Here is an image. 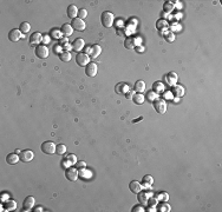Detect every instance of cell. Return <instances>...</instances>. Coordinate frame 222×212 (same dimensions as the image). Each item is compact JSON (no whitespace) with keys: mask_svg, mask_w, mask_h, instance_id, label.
<instances>
[{"mask_svg":"<svg viewBox=\"0 0 222 212\" xmlns=\"http://www.w3.org/2000/svg\"><path fill=\"white\" fill-rule=\"evenodd\" d=\"M129 90H130V87L124 83L117 84V85H116V93H118V94H125Z\"/></svg>","mask_w":222,"mask_h":212,"instance_id":"15","label":"cell"},{"mask_svg":"<svg viewBox=\"0 0 222 212\" xmlns=\"http://www.w3.org/2000/svg\"><path fill=\"white\" fill-rule=\"evenodd\" d=\"M157 202H158V200H156V198H149L146 203H148V205H149L150 207H155V206L157 205Z\"/></svg>","mask_w":222,"mask_h":212,"instance_id":"40","label":"cell"},{"mask_svg":"<svg viewBox=\"0 0 222 212\" xmlns=\"http://www.w3.org/2000/svg\"><path fill=\"white\" fill-rule=\"evenodd\" d=\"M56 146L57 145H54L53 142H44L41 146H40V149H41V152L43 153H46V154H53L54 152H56Z\"/></svg>","mask_w":222,"mask_h":212,"instance_id":"2","label":"cell"},{"mask_svg":"<svg viewBox=\"0 0 222 212\" xmlns=\"http://www.w3.org/2000/svg\"><path fill=\"white\" fill-rule=\"evenodd\" d=\"M146 99L150 101V103H154L156 99H158V94L156 93V92H154V91H149L148 93H146Z\"/></svg>","mask_w":222,"mask_h":212,"instance_id":"34","label":"cell"},{"mask_svg":"<svg viewBox=\"0 0 222 212\" xmlns=\"http://www.w3.org/2000/svg\"><path fill=\"white\" fill-rule=\"evenodd\" d=\"M59 59L61 61H70L71 60V53L69 51H63L59 53Z\"/></svg>","mask_w":222,"mask_h":212,"instance_id":"33","label":"cell"},{"mask_svg":"<svg viewBox=\"0 0 222 212\" xmlns=\"http://www.w3.org/2000/svg\"><path fill=\"white\" fill-rule=\"evenodd\" d=\"M177 79H178V76H177L175 72H170V73H168L167 76H166V80H167V83L169 84V85H175V83L177 81Z\"/></svg>","mask_w":222,"mask_h":212,"instance_id":"18","label":"cell"},{"mask_svg":"<svg viewBox=\"0 0 222 212\" xmlns=\"http://www.w3.org/2000/svg\"><path fill=\"white\" fill-rule=\"evenodd\" d=\"M34 53H36V57L39 59H45L49 57V48L45 45H38L34 50Z\"/></svg>","mask_w":222,"mask_h":212,"instance_id":"5","label":"cell"},{"mask_svg":"<svg viewBox=\"0 0 222 212\" xmlns=\"http://www.w3.org/2000/svg\"><path fill=\"white\" fill-rule=\"evenodd\" d=\"M156 197H157V199L160 198V200H162V202H167L169 199L168 193H166V192H161L160 195H156Z\"/></svg>","mask_w":222,"mask_h":212,"instance_id":"38","label":"cell"},{"mask_svg":"<svg viewBox=\"0 0 222 212\" xmlns=\"http://www.w3.org/2000/svg\"><path fill=\"white\" fill-rule=\"evenodd\" d=\"M34 211L41 212V211H43V207H41V206H38V207H36V210H34Z\"/></svg>","mask_w":222,"mask_h":212,"instance_id":"45","label":"cell"},{"mask_svg":"<svg viewBox=\"0 0 222 212\" xmlns=\"http://www.w3.org/2000/svg\"><path fill=\"white\" fill-rule=\"evenodd\" d=\"M68 17L71 18V19H75L77 15H78V8H77L76 5H73V4H71L69 5V7H68Z\"/></svg>","mask_w":222,"mask_h":212,"instance_id":"17","label":"cell"},{"mask_svg":"<svg viewBox=\"0 0 222 212\" xmlns=\"http://www.w3.org/2000/svg\"><path fill=\"white\" fill-rule=\"evenodd\" d=\"M164 39H166L168 43H173V41L175 40V36H174L173 32H167V33L164 34Z\"/></svg>","mask_w":222,"mask_h":212,"instance_id":"37","label":"cell"},{"mask_svg":"<svg viewBox=\"0 0 222 212\" xmlns=\"http://www.w3.org/2000/svg\"><path fill=\"white\" fill-rule=\"evenodd\" d=\"M157 211L160 212H169L170 211V205L168 203H166V202H163L161 204L157 205Z\"/></svg>","mask_w":222,"mask_h":212,"instance_id":"31","label":"cell"},{"mask_svg":"<svg viewBox=\"0 0 222 212\" xmlns=\"http://www.w3.org/2000/svg\"><path fill=\"white\" fill-rule=\"evenodd\" d=\"M83 47H84V40L82 38H77L73 43H72V48H73V51H76V52H80L82 50H83Z\"/></svg>","mask_w":222,"mask_h":212,"instance_id":"13","label":"cell"},{"mask_svg":"<svg viewBox=\"0 0 222 212\" xmlns=\"http://www.w3.org/2000/svg\"><path fill=\"white\" fill-rule=\"evenodd\" d=\"M76 164H77V158L75 154H69V156H66L65 160H63V165H70V166H72V165H76Z\"/></svg>","mask_w":222,"mask_h":212,"instance_id":"19","label":"cell"},{"mask_svg":"<svg viewBox=\"0 0 222 212\" xmlns=\"http://www.w3.org/2000/svg\"><path fill=\"white\" fill-rule=\"evenodd\" d=\"M65 152H66V147H65V145L58 144L57 146H56V153H57V154L63 156V154H65Z\"/></svg>","mask_w":222,"mask_h":212,"instance_id":"36","label":"cell"},{"mask_svg":"<svg viewBox=\"0 0 222 212\" xmlns=\"http://www.w3.org/2000/svg\"><path fill=\"white\" fill-rule=\"evenodd\" d=\"M134 94H135V93H134V91H130V90H129V91L127 92V93H125V97H127V98L128 99H132V97H134Z\"/></svg>","mask_w":222,"mask_h":212,"instance_id":"42","label":"cell"},{"mask_svg":"<svg viewBox=\"0 0 222 212\" xmlns=\"http://www.w3.org/2000/svg\"><path fill=\"white\" fill-rule=\"evenodd\" d=\"M102 52V48H100L99 45H97V44H95V45L91 46V53H90V55H91L92 59H95V58H97L98 55L100 54Z\"/></svg>","mask_w":222,"mask_h":212,"instance_id":"23","label":"cell"},{"mask_svg":"<svg viewBox=\"0 0 222 212\" xmlns=\"http://www.w3.org/2000/svg\"><path fill=\"white\" fill-rule=\"evenodd\" d=\"M132 212H143L144 211V207L142 206V205H135L134 207H132V210H131Z\"/></svg>","mask_w":222,"mask_h":212,"instance_id":"41","label":"cell"},{"mask_svg":"<svg viewBox=\"0 0 222 212\" xmlns=\"http://www.w3.org/2000/svg\"><path fill=\"white\" fill-rule=\"evenodd\" d=\"M71 26L77 32H83L85 30V21L82 20V19H79V18H75L71 21Z\"/></svg>","mask_w":222,"mask_h":212,"instance_id":"7","label":"cell"},{"mask_svg":"<svg viewBox=\"0 0 222 212\" xmlns=\"http://www.w3.org/2000/svg\"><path fill=\"white\" fill-rule=\"evenodd\" d=\"M124 47L127 50H132L135 47V39L131 38V37H128L124 40Z\"/></svg>","mask_w":222,"mask_h":212,"instance_id":"26","label":"cell"},{"mask_svg":"<svg viewBox=\"0 0 222 212\" xmlns=\"http://www.w3.org/2000/svg\"><path fill=\"white\" fill-rule=\"evenodd\" d=\"M129 189H130V191L132 193L138 195V193L142 191V184H139L137 180H132V182H130V184H129Z\"/></svg>","mask_w":222,"mask_h":212,"instance_id":"12","label":"cell"},{"mask_svg":"<svg viewBox=\"0 0 222 212\" xmlns=\"http://www.w3.org/2000/svg\"><path fill=\"white\" fill-rule=\"evenodd\" d=\"M144 90H146V83L143 80H137L135 83V86H134V91L136 93H142Z\"/></svg>","mask_w":222,"mask_h":212,"instance_id":"20","label":"cell"},{"mask_svg":"<svg viewBox=\"0 0 222 212\" xmlns=\"http://www.w3.org/2000/svg\"><path fill=\"white\" fill-rule=\"evenodd\" d=\"M100 21H102V25L105 28H110L114 25V14L110 11L103 12L102 15H100Z\"/></svg>","mask_w":222,"mask_h":212,"instance_id":"1","label":"cell"},{"mask_svg":"<svg viewBox=\"0 0 222 212\" xmlns=\"http://www.w3.org/2000/svg\"><path fill=\"white\" fill-rule=\"evenodd\" d=\"M97 71H98V67L95 62H89L85 66V73L88 77H95L97 74Z\"/></svg>","mask_w":222,"mask_h":212,"instance_id":"8","label":"cell"},{"mask_svg":"<svg viewBox=\"0 0 222 212\" xmlns=\"http://www.w3.org/2000/svg\"><path fill=\"white\" fill-rule=\"evenodd\" d=\"M84 53H86V54H88V53H91V46H88V47L85 48V52Z\"/></svg>","mask_w":222,"mask_h":212,"instance_id":"44","label":"cell"},{"mask_svg":"<svg viewBox=\"0 0 222 212\" xmlns=\"http://www.w3.org/2000/svg\"><path fill=\"white\" fill-rule=\"evenodd\" d=\"M5 209H6V211H13V210H15V209H17L15 200H12V199L6 200V202H5Z\"/></svg>","mask_w":222,"mask_h":212,"instance_id":"27","label":"cell"},{"mask_svg":"<svg viewBox=\"0 0 222 212\" xmlns=\"http://www.w3.org/2000/svg\"><path fill=\"white\" fill-rule=\"evenodd\" d=\"M163 11L167 12V13H170L174 11V4L173 2H169V1H166L163 4Z\"/></svg>","mask_w":222,"mask_h":212,"instance_id":"35","label":"cell"},{"mask_svg":"<svg viewBox=\"0 0 222 212\" xmlns=\"http://www.w3.org/2000/svg\"><path fill=\"white\" fill-rule=\"evenodd\" d=\"M5 198H8V196H6V195H1V202H5V200H4Z\"/></svg>","mask_w":222,"mask_h":212,"instance_id":"46","label":"cell"},{"mask_svg":"<svg viewBox=\"0 0 222 212\" xmlns=\"http://www.w3.org/2000/svg\"><path fill=\"white\" fill-rule=\"evenodd\" d=\"M89 55L84 52H79L78 54L76 55V62L78 66H80V67H83V66H86L88 64H89Z\"/></svg>","mask_w":222,"mask_h":212,"instance_id":"6","label":"cell"},{"mask_svg":"<svg viewBox=\"0 0 222 212\" xmlns=\"http://www.w3.org/2000/svg\"><path fill=\"white\" fill-rule=\"evenodd\" d=\"M21 38V32L19 31V28H13V30H11L8 32V39L11 40V41H18L19 39Z\"/></svg>","mask_w":222,"mask_h":212,"instance_id":"10","label":"cell"},{"mask_svg":"<svg viewBox=\"0 0 222 212\" xmlns=\"http://www.w3.org/2000/svg\"><path fill=\"white\" fill-rule=\"evenodd\" d=\"M149 198H150V193L146 192V191H141L138 193V200H139L141 204H146Z\"/></svg>","mask_w":222,"mask_h":212,"instance_id":"22","label":"cell"},{"mask_svg":"<svg viewBox=\"0 0 222 212\" xmlns=\"http://www.w3.org/2000/svg\"><path fill=\"white\" fill-rule=\"evenodd\" d=\"M31 30V25L29 23H21L20 24V26H19V31L23 33V34H26V33H29Z\"/></svg>","mask_w":222,"mask_h":212,"instance_id":"30","label":"cell"},{"mask_svg":"<svg viewBox=\"0 0 222 212\" xmlns=\"http://www.w3.org/2000/svg\"><path fill=\"white\" fill-rule=\"evenodd\" d=\"M153 91L156 92L157 94L164 91V85H163V83H161V81H155V83L153 84Z\"/></svg>","mask_w":222,"mask_h":212,"instance_id":"25","label":"cell"},{"mask_svg":"<svg viewBox=\"0 0 222 212\" xmlns=\"http://www.w3.org/2000/svg\"><path fill=\"white\" fill-rule=\"evenodd\" d=\"M19 157H20V160H21L23 163H30L31 160L33 159V157H34V153L31 151V150H24V151H21V153L19 154Z\"/></svg>","mask_w":222,"mask_h":212,"instance_id":"9","label":"cell"},{"mask_svg":"<svg viewBox=\"0 0 222 212\" xmlns=\"http://www.w3.org/2000/svg\"><path fill=\"white\" fill-rule=\"evenodd\" d=\"M154 108H155V111L157 113L163 114L166 113V111H167V104H166V101L163 99H156L154 101Z\"/></svg>","mask_w":222,"mask_h":212,"instance_id":"4","label":"cell"},{"mask_svg":"<svg viewBox=\"0 0 222 212\" xmlns=\"http://www.w3.org/2000/svg\"><path fill=\"white\" fill-rule=\"evenodd\" d=\"M19 160H20V157H19L18 154H15V152L14 153H10V154H7V157H6V163L10 164V165H15Z\"/></svg>","mask_w":222,"mask_h":212,"instance_id":"14","label":"cell"},{"mask_svg":"<svg viewBox=\"0 0 222 212\" xmlns=\"http://www.w3.org/2000/svg\"><path fill=\"white\" fill-rule=\"evenodd\" d=\"M142 182H143V185H144L146 187H149V186H151L154 184V178L151 176H149V174H146V176L143 177Z\"/></svg>","mask_w":222,"mask_h":212,"instance_id":"29","label":"cell"},{"mask_svg":"<svg viewBox=\"0 0 222 212\" xmlns=\"http://www.w3.org/2000/svg\"><path fill=\"white\" fill-rule=\"evenodd\" d=\"M171 94H174V97H182L184 94V87L181 85H175L171 89Z\"/></svg>","mask_w":222,"mask_h":212,"instance_id":"16","label":"cell"},{"mask_svg":"<svg viewBox=\"0 0 222 212\" xmlns=\"http://www.w3.org/2000/svg\"><path fill=\"white\" fill-rule=\"evenodd\" d=\"M132 100H134V103H135L136 105H141V104L144 103V96H143L142 93H136V94H134Z\"/></svg>","mask_w":222,"mask_h":212,"instance_id":"28","label":"cell"},{"mask_svg":"<svg viewBox=\"0 0 222 212\" xmlns=\"http://www.w3.org/2000/svg\"><path fill=\"white\" fill-rule=\"evenodd\" d=\"M86 15H88V11H86L85 8H82V9H79V11H78V15H77V17H78L79 19H82V20H83L84 18H86Z\"/></svg>","mask_w":222,"mask_h":212,"instance_id":"39","label":"cell"},{"mask_svg":"<svg viewBox=\"0 0 222 212\" xmlns=\"http://www.w3.org/2000/svg\"><path fill=\"white\" fill-rule=\"evenodd\" d=\"M65 177L69 182H76L78 179V170L73 166H69L65 171Z\"/></svg>","mask_w":222,"mask_h":212,"instance_id":"3","label":"cell"},{"mask_svg":"<svg viewBox=\"0 0 222 212\" xmlns=\"http://www.w3.org/2000/svg\"><path fill=\"white\" fill-rule=\"evenodd\" d=\"M34 203H36V200H34L33 197H31V196L26 197L23 203V211H30L31 209L34 206Z\"/></svg>","mask_w":222,"mask_h":212,"instance_id":"11","label":"cell"},{"mask_svg":"<svg viewBox=\"0 0 222 212\" xmlns=\"http://www.w3.org/2000/svg\"><path fill=\"white\" fill-rule=\"evenodd\" d=\"M41 40H43V36H41L39 32H34L30 38L31 44H39Z\"/></svg>","mask_w":222,"mask_h":212,"instance_id":"24","label":"cell"},{"mask_svg":"<svg viewBox=\"0 0 222 212\" xmlns=\"http://www.w3.org/2000/svg\"><path fill=\"white\" fill-rule=\"evenodd\" d=\"M85 165H86V164H85L84 161H79V163H77L76 164L77 168H84Z\"/></svg>","mask_w":222,"mask_h":212,"instance_id":"43","label":"cell"},{"mask_svg":"<svg viewBox=\"0 0 222 212\" xmlns=\"http://www.w3.org/2000/svg\"><path fill=\"white\" fill-rule=\"evenodd\" d=\"M156 27L158 28V30H167V27H168V21L167 20H164V19H160L157 23H156Z\"/></svg>","mask_w":222,"mask_h":212,"instance_id":"32","label":"cell"},{"mask_svg":"<svg viewBox=\"0 0 222 212\" xmlns=\"http://www.w3.org/2000/svg\"><path fill=\"white\" fill-rule=\"evenodd\" d=\"M60 32L65 36V37H69L72 34V32H73V28H72V26L69 25V24H64L63 26L60 27Z\"/></svg>","mask_w":222,"mask_h":212,"instance_id":"21","label":"cell"},{"mask_svg":"<svg viewBox=\"0 0 222 212\" xmlns=\"http://www.w3.org/2000/svg\"><path fill=\"white\" fill-rule=\"evenodd\" d=\"M15 153H17V154H20L21 151H20V150H15Z\"/></svg>","mask_w":222,"mask_h":212,"instance_id":"47","label":"cell"}]
</instances>
